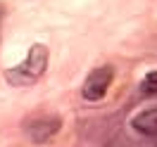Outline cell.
Here are the masks:
<instances>
[{
  "mask_svg": "<svg viewBox=\"0 0 157 147\" xmlns=\"http://www.w3.org/2000/svg\"><path fill=\"white\" fill-rule=\"evenodd\" d=\"M112 79H114V69L112 67L93 69L88 74V79H86V83H83V97L90 100V102L100 100L105 93H107V88L112 86Z\"/></svg>",
  "mask_w": 157,
  "mask_h": 147,
  "instance_id": "cell-2",
  "label": "cell"
},
{
  "mask_svg": "<svg viewBox=\"0 0 157 147\" xmlns=\"http://www.w3.org/2000/svg\"><path fill=\"white\" fill-rule=\"evenodd\" d=\"M131 126L136 128L138 133H143V135H157V107H150L145 112H140L131 121Z\"/></svg>",
  "mask_w": 157,
  "mask_h": 147,
  "instance_id": "cell-4",
  "label": "cell"
},
{
  "mask_svg": "<svg viewBox=\"0 0 157 147\" xmlns=\"http://www.w3.org/2000/svg\"><path fill=\"white\" fill-rule=\"evenodd\" d=\"M155 147H157V145H155Z\"/></svg>",
  "mask_w": 157,
  "mask_h": 147,
  "instance_id": "cell-7",
  "label": "cell"
},
{
  "mask_svg": "<svg viewBox=\"0 0 157 147\" xmlns=\"http://www.w3.org/2000/svg\"><path fill=\"white\" fill-rule=\"evenodd\" d=\"M140 93H143V95H157V71H150L145 79H143Z\"/></svg>",
  "mask_w": 157,
  "mask_h": 147,
  "instance_id": "cell-5",
  "label": "cell"
},
{
  "mask_svg": "<svg viewBox=\"0 0 157 147\" xmlns=\"http://www.w3.org/2000/svg\"><path fill=\"white\" fill-rule=\"evenodd\" d=\"M59 126L62 121L57 116H36L31 121H24V133L33 142H45L59 130Z\"/></svg>",
  "mask_w": 157,
  "mask_h": 147,
  "instance_id": "cell-3",
  "label": "cell"
},
{
  "mask_svg": "<svg viewBox=\"0 0 157 147\" xmlns=\"http://www.w3.org/2000/svg\"><path fill=\"white\" fill-rule=\"evenodd\" d=\"M0 19H2V7H0Z\"/></svg>",
  "mask_w": 157,
  "mask_h": 147,
  "instance_id": "cell-6",
  "label": "cell"
},
{
  "mask_svg": "<svg viewBox=\"0 0 157 147\" xmlns=\"http://www.w3.org/2000/svg\"><path fill=\"white\" fill-rule=\"evenodd\" d=\"M45 67H48V48L36 43V45H31L26 59L19 67L5 71V79L10 86H31L45 74Z\"/></svg>",
  "mask_w": 157,
  "mask_h": 147,
  "instance_id": "cell-1",
  "label": "cell"
}]
</instances>
